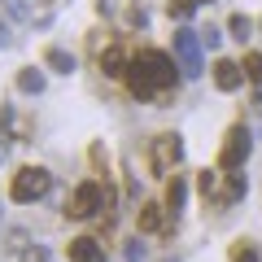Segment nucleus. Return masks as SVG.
Listing matches in <instances>:
<instances>
[{
    "mask_svg": "<svg viewBox=\"0 0 262 262\" xmlns=\"http://www.w3.org/2000/svg\"><path fill=\"white\" fill-rule=\"evenodd\" d=\"M214 83H219V92H236V88L245 83V66L219 57V61H214Z\"/></svg>",
    "mask_w": 262,
    "mask_h": 262,
    "instance_id": "obj_8",
    "label": "nucleus"
},
{
    "mask_svg": "<svg viewBox=\"0 0 262 262\" xmlns=\"http://www.w3.org/2000/svg\"><path fill=\"white\" fill-rule=\"evenodd\" d=\"M131 22H136V27H144V22H149V13H144V5H136V9H131Z\"/></svg>",
    "mask_w": 262,
    "mask_h": 262,
    "instance_id": "obj_24",
    "label": "nucleus"
},
{
    "mask_svg": "<svg viewBox=\"0 0 262 262\" xmlns=\"http://www.w3.org/2000/svg\"><path fill=\"white\" fill-rule=\"evenodd\" d=\"M232 262H258V249H253L249 241H241V245H232Z\"/></svg>",
    "mask_w": 262,
    "mask_h": 262,
    "instance_id": "obj_19",
    "label": "nucleus"
},
{
    "mask_svg": "<svg viewBox=\"0 0 262 262\" xmlns=\"http://www.w3.org/2000/svg\"><path fill=\"white\" fill-rule=\"evenodd\" d=\"M140 232H162V206H153V201L140 206Z\"/></svg>",
    "mask_w": 262,
    "mask_h": 262,
    "instance_id": "obj_15",
    "label": "nucleus"
},
{
    "mask_svg": "<svg viewBox=\"0 0 262 262\" xmlns=\"http://www.w3.org/2000/svg\"><path fill=\"white\" fill-rule=\"evenodd\" d=\"M122 79H127V92L136 96V101H153V96H158V88H153L149 79H144V70H140L136 61L127 66V75H122Z\"/></svg>",
    "mask_w": 262,
    "mask_h": 262,
    "instance_id": "obj_10",
    "label": "nucleus"
},
{
    "mask_svg": "<svg viewBox=\"0 0 262 262\" xmlns=\"http://www.w3.org/2000/svg\"><path fill=\"white\" fill-rule=\"evenodd\" d=\"M223 175H227V184L210 196L214 206H232V201H241V196L249 192V179H245V175H236V170H223Z\"/></svg>",
    "mask_w": 262,
    "mask_h": 262,
    "instance_id": "obj_9",
    "label": "nucleus"
},
{
    "mask_svg": "<svg viewBox=\"0 0 262 262\" xmlns=\"http://www.w3.org/2000/svg\"><path fill=\"white\" fill-rule=\"evenodd\" d=\"M201 5H206V0H170L166 9H170V18H192Z\"/></svg>",
    "mask_w": 262,
    "mask_h": 262,
    "instance_id": "obj_18",
    "label": "nucleus"
},
{
    "mask_svg": "<svg viewBox=\"0 0 262 262\" xmlns=\"http://www.w3.org/2000/svg\"><path fill=\"white\" fill-rule=\"evenodd\" d=\"M66 253H70V262H105V245L96 236H75L66 245Z\"/></svg>",
    "mask_w": 262,
    "mask_h": 262,
    "instance_id": "obj_7",
    "label": "nucleus"
},
{
    "mask_svg": "<svg viewBox=\"0 0 262 262\" xmlns=\"http://www.w3.org/2000/svg\"><path fill=\"white\" fill-rule=\"evenodd\" d=\"M44 66H48V70H57V75H70V70H75V53H66V48H48Z\"/></svg>",
    "mask_w": 262,
    "mask_h": 262,
    "instance_id": "obj_14",
    "label": "nucleus"
},
{
    "mask_svg": "<svg viewBox=\"0 0 262 262\" xmlns=\"http://www.w3.org/2000/svg\"><path fill=\"white\" fill-rule=\"evenodd\" d=\"M219 39H223V35H219L214 27H210V31H201V44H210V48H219Z\"/></svg>",
    "mask_w": 262,
    "mask_h": 262,
    "instance_id": "obj_23",
    "label": "nucleus"
},
{
    "mask_svg": "<svg viewBox=\"0 0 262 262\" xmlns=\"http://www.w3.org/2000/svg\"><path fill=\"white\" fill-rule=\"evenodd\" d=\"M18 92H27V96H39V92H44V70H35V66L18 70Z\"/></svg>",
    "mask_w": 262,
    "mask_h": 262,
    "instance_id": "obj_13",
    "label": "nucleus"
},
{
    "mask_svg": "<svg viewBox=\"0 0 262 262\" xmlns=\"http://www.w3.org/2000/svg\"><path fill=\"white\" fill-rule=\"evenodd\" d=\"M5 13H9V18H31L27 0H5Z\"/></svg>",
    "mask_w": 262,
    "mask_h": 262,
    "instance_id": "obj_21",
    "label": "nucleus"
},
{
    "mask_svg": "<svg viewBox=\"0 0 262 262\" xmlns=\"http://www.w3.org/2000/svg\"><path fill=\"white\" fill-rule=\"evenodd\" d=\"M179 162H184V140H179L175 131L158 136V140H153V149H149V166H153V175H170Z\"/></svg>",
    "mask_w": 262,
    "mask_h": 262,
    "instance_id": "obj_6",
    "label": "nucleus"
},
{
    "mask_svg": "<svg viewBox=\"0 0 262 262\" xmlns=\"http://www.w3.org/2000/svg\"><path fill=\"white\" fill-rule=\"evenodd\" d=\"M127 53H122V48L118 44H110V48H105V53H101V70H105V75H110V79H122V75H127Z\"/></svg>",
    "mask_w": 262,
    "mask_h": 262,
    "instance_id": "obj_11",
    "label": "nucleus"
},
{
    "mask_svg": "<svg viewBox=\"0 0 262 262\" xmlns=\"http://www.w3.org/2000/svg\"><path fill=\"white\" fill-rule=\"evenodd\" d=\"M227 31H232V39H249L253 35V18H245V13H232V22H227Z\"/></svg>",
    "mask_w": 262,
    "mask_h": 262,
    "instance_id": "obj_16",
    "label": "nucleus"
},
{
    "mask_svg": "<svg viewBox=\"0 0 262 262\" xmlns=\"http://www.w3.org/2000/svg\"><path fill=\"white\" fill-rule=\"evenodd\" d=\"M101 206H110V192H105L101 184H92V179H88V184H79L75 192H70L66 214H70V219H92Z\"/></svg>",
    "mask_w": 262,
    "mask_h": 262,
    "instance_id": "obj_4",
    "label": "nucleus"
},
{
    "mask_svg": "<svg viewBox=\"0 0 262 262\" xmlns=\"http://www.w3.org/2000/svg\"><path fill=\"white\" fill-rule=\"evenodd\" d=\"M241 66H245V79H249L253 88H262V53H249Z\"/></svg>",
    "mask_w": 262,
    "mask_h": 262,
    "instance_id": "obj_17",
    "label": "nucleus"
},
{
    "mask_svg": "<svg viewBox=\"0 0 262 262\" xmlns=\"http://www.w3.org/2000/svg\"><path fill=\"white\" fill-rule=\"evenodd\" d=\"M140 258H144V245L131 241V245H127V262H140Z\"/></svg>",
    "mask_w": 262,
    "mask_h": 262,
    "instance_id": "obj_22",
    "label": "nucleus"
},
{
    "mask_svg": "<svg viewBox=\"0 0 262 262\" xmlns=\"http://www.w3.org/2000/svg\"><path fill=\"white\" fill-rule=\"evenodd\" d=\"M136 66L144 70V79H149L158 92H166V88H175V61H170L162 48H144L140 57H136Z\"/></svg>",
    "mask_w": 262,
    "mask_h": 262,
    "instance_id": "obj_3",
    "label": "nucleus"
},
{
    "mask_svg": "<svg viewBox=\"0 0 262 262\" xmlns=\"http://www.w3.org/2000/svg\"><path fill=\"white\" fill-rule=\"evenodd\" d=\"M249 105H253V114L262 118V92H253V101H249Z\"/></svg>",
    "mask_w": 262,
    "mask_h": 262,
    "instance_id": "obj_25",
    "label": "nucleus"
},
{
    "mask_svg": "<svg viewBox=\"0 0 262 262\" xmlns=\"http://www.w3.org/2000/svg\"><path fill=\"white\" fill-rule=\"evenodd\" d=\"M22 262H53V253H48L44 245H27V249H22Z\"/></svg>",
    "mask_w": 262,
    "mask_h": 262,
    "instance_id": "obj_20",
    "label": "nucleus"
},
{
    "mask_svg": "<svg viewBox=\"0 0 262 262\" xmlns=\"http://www.w3.org/2000/svg\"><path fill=\"white\" fill-rule=\"evenodd\" d=\"M48 188H53V175H48L44 166H22L18 175H13V184H9V196L18 206H31V201L48 196Z\"/></svg>",
    "mask_w": 262,
    "mask_h": 262,
    "instance_id": "obj_1",
    "label": "nucleus"
},
{
    "mask_svg": "<svg viewBox=\"0 0 262 262\" xmlns=\"http://www.w3.org/2000/svg\"><path fill=\"white\" fill-rule=\"evenodd\" d=\"M249 149H253L249 127H245V122H236V127L223 136V149H219V170H241L245 158H249Z\"/></svg>",
    "mask_w": 262,
    "mask_h": 262,
    "instance_id": "obj_2",
    "label": "nucleus"
},
{
    "mask_svg": "<svg viewBox=\"0 0 262 262\" xmlns=\"http://www.w3.org/2000/svg\"><path fill=\"white\" fill-rule=\"evenodd\" d=\"M175 61H179V75L184 79H196L206 70V61H201V35L196 31H175Z\"/></svg>",
    "mask_w": 262,
    "mask_h": 262,
    "instance_id": "obj_5",
    "label": "nucleus"
},
{
    "mask_svg": "<svg viewBox=\"0 0 262 262\" xmlns=\"http://www.w3.org/2000/svg\"><path fill=\"white\" fill-rule=\"evenodd\" d=\"M184 201H188V179L175 175V179L166 184V210H170V214H179V210H184Z\"/></svg>",
    "mask_w": 262,
    "mask_h": 262,
    "instance_id": "obj_12",
    "label": "nucleus"
}]
</instances>
